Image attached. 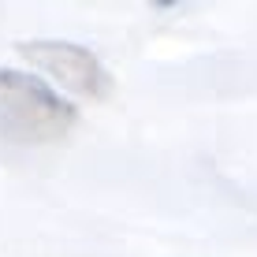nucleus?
I'll use <instances>...</instances> for the list:
<instances>
[{
    "label": "nucleus",
    "instance_id": "2",
    "mask_svg": "<svg viewBox=\"0 0 257 257\" xmlns=\"http://www.w3.org/2000/svg\"><path fill=\"white\" fill-rule=\"evenodd\" d=\"M19 56H26L34 67H41L49 78H56L67 93L90 97V101H101V97L112 93V75L108 67L97 60V52H90L78 41H60V38H34V41H19Z\"/></svg>",
    "mask_w": 257,
    "mask_h": 257
},
{
    "label": "nucleus",
    "instance_id": "1",
    "mask_svg": "<svg viewBox=\"0 0 257 257\" xmlns=\"http://www.w3.org/2000/svg\"><path fill=\"white\" fill-rule=\"evenodd\" d=\"M78 108L45 78L19 67H0V135L19 146H45L64 138Z\"/></svg>",
    "mask_w": 257,
    "mask_h": 257
}]
</instances>
